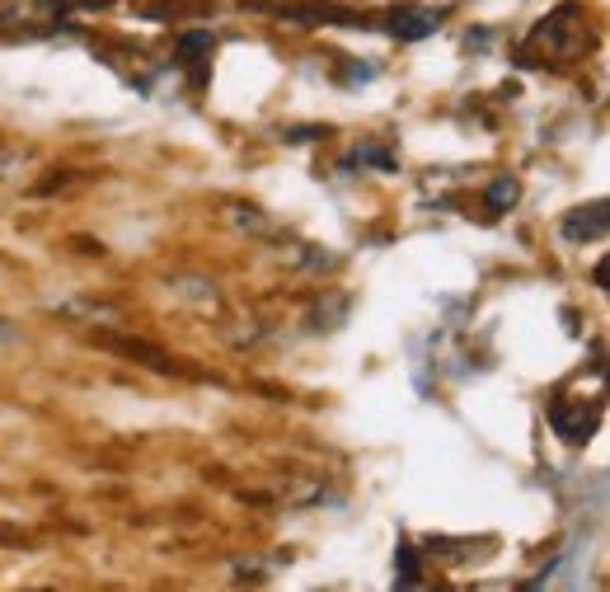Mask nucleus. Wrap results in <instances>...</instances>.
Segmentation results:
<instances>
[{
    "mask_svg": "<svg viewBox=\"0 0 610 592\" xmlns=\"http://www.w3.org/2000/svg\"><path fill=\"white\" fill-rule=\"evenodd\" d=\"M587 43H592V33H587L582 15L573 10V5H564V10L545 15L531 33H526L517 62L521 66H549V71H559V66L578 62L582 52H587Z\"/></svg>",
    "mask_w": 610,
    "mask_h": 592,
    "instance_id": "obj_1",
    "label": "nucleus"
},
{
    "mask_svg": "<svg viewBox=\"0 0 610 592\" xmlns=\"http://www.w3.org/2000/svg\"><path fill=\"white\" fill-rule=\"evenodd\" d=\"M549 423H554V433L564 437L568 447H582L596 433V423H601V400L587 405V395H559L549 405Z\"/></svg>",
    "mask_w": 610,
    "mask_h": 592,
    "instance_id": "obj_2",
    "label": "nucleus"
},
{
    "mask_svg": "<svg viewBox=\"0 0 610 592\" xmlns=\"http://www.w3.org/2000/svg\"><path fill=\"white\" fill-rule=\"evenodd\" d=\"M606 226H610V207L606 203H587V207L564 212L559 235H564L568 245H596V240H606Z\"/></svg>",
    "mask_w": 610,
    "mask_h": 592,
    "instance_id": "obj_3",
    "label": "nucleus"
},
{
    "mask_svg": "<svg viewBox=\"0 0 610 592\" xmlns=\"http://www.w3.org/2000/svg\"><path fill=\"white\" fill-rule=\"evenodd\" d=\"M437 24H442V15H437V10H423V5H404V10H390V19H385V33H395L399 43H418V38H427V33H437Z\"/></svg>",
    "mask_w": 610,
    "mask_h": 592,
    "instance_id": "obj_4",
    "label": "nucleus"
},
{
    "mask_svg": "<svg viewBox=\"0 0 610 592\" xmlns=\"http://www.w3.org/2000/svg\"><path fill=\"white\" fill-rule=\"evenodd\" d=\"M212 52H216V38L207 29L198 33H183V43H179V66H188V80L193 85H207V62H212Z\"/></svg>",
    "mask_w": 610,
    "mask_h": 592,
    "instance_id": "obj_5",
    "label": "nucleus"
},
{
    "mask_svg": "<svg viewBox=\"0 0 610 592\" xmlns=\"http://www.w3.org/2000/svg\"><path fill=\"white\" fill-rule=\"evenodd\" d=\"M395 583L399 588H418V583H423V564H418V550L413 546L395 550Z\"/></svg>",
    "mask_w": 610,
    "mask_h": 592,
    "instance_id": "obj_6",
    "label": "nucleus"
},
{
    "mask_svg": "<svg viewBox=\"0 0 610 592\" xmlns=\"http://www.w3.org/2000/svg\"><path fill=\"white\" fill-rule=\"evenodd\" d=\"M488 207H493V212H507V207H517V198H521V184L517 179H512V174H498V179H493V184H488Z\"/></svg>",
    "mask_w": 610,
    "mask_h": 592,
    "instance_id": "obj_7",
    "label": "nucleus"
},
{
    "mask_svg": "<svg viewBox=\"0 0 610 592\" xmlns=\"http://www.w3.org/2000/svg\"><path fill=\"white\" fill-rule=\"evenodd\" d=\"M357 160H371L376 170H395V156H390L385 146H362V151H357Z\"/></svg>",
    "mask_w": 610,
    "mask_h": 592,
    "instance_id": "obj_8",
    "label": "nucleus"
},
{
    "mask_svg": "<svg viewBox=\"0 0 610 592\" xmlns=\"http://www.w3.org/2000/svg\"><path fill=\"white\" fill-rule=\"evenodd\" d=\"M99 10V5H108V0H52V10H61V15H71V10Z\"/></svg>",
    "mask_w": 610,
    "mask_h": 592,
    "instance_id": "obj_9",
    "label": "nucleus"
},
{
    "mask_svg": "<svg viewBox=\"0 0 610 592\" xmlns=\"http://www.w3.org/2000/svg\"><path fill=\"white\" fill-rule=\"evenodd\" d=\"M371 76H376V66H371V62H352L343 80H371Z\"/></svg>",
    "mask_w": 610,
    "mask_h": 592,
    "instance_id": "obj_10",
    "label": "nucleus"
},
{
    "mask_svg": "<svg viewBox=\"0 0 610 592\" xmlns=\"http://www.w3.org/2000/svg\"><path fill=\"white\" fill-rule=\"evenodd\" d=\"M10 339H15V329H10V325H0V343H10Z\"/></svg>",
    "mask_w": 610,
    "mask_h": 592,
    "instance_id": "obj_11",
    "label": "nucleus"
}]
</instances>
